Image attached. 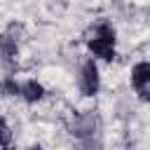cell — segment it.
Instances as JSON below:
<instances>
[{"mask_svg":"<svg viewBox=\"0 0 150 150\" xmlns=\"http://www.w3.org/2000/svg\"><path fill=\"white\" fill-rule=\"evenodd\" d=\"M101 131H103L101 129V117L94 110H84L82 115H77L73 127H70V134L87 150H101V145H103V134Z\"/></svg>","mask_w":150,"mask_h":150,"instance_id":"obj_1","label":"cell"},{"mask_svg":"<svg viewBox=\"0 0 150 150\" xmlns=\"http://www.w3.org/2000/svg\"><path fill=\"white\" fill-rule=\"evenodd\" d=\"M131 84L138 98L150 103V61H141L131 68Z\"/></svg>","mask_w":150,"mask_h":150,"instance_id":"obj_4","label":"cell"},{"mask_svg":"<svg viewBox=\"0 0 150 150\" xmlns=\"http://www.w3.org/2000/svg\"><path fill=\"white\" fill-rule=\"evenodd\" d=\"M16 52H19L16 40L12 35H7V33H0V59L2 61H14Z\"/></svg>","mask_w":150,"mask_h":150,"instance_id":"obj_6","label":"cell"},{"mask_svg":"<svg viewBox=\"0 0 150 150\" xmlns=\"http://www.w3.org/2000/svg\"><path fill=\"white\" fill-rule=\"evenodd\" d=\"M115 28L108 23V21H101L96 28H94V33H91V38L87 40V47H89V52L96 56V59H101V61H112L115 59Z\"/></svg>","mask_w":150,"mask_h":150,"instance_id":"obj_2","label":"cell"},{"mask_svg":"<svg viewBox=\"0 0 150 150\" xmlns=\"http://www.w3.org/2000/svg\"><path fill=\"white\" fill-rule=\"evenodd\" d=\"M12 143V129H9V124L0 117V148H5V145H9Z\"/></svg>","mask_w":150,"mask_h":150,"instance_id":"obj_7","label":"cell"},{"mask_svg":"<svg viewBox=\"0 0 150 150\" xmlns=\"http://www.w3.org/2000/svg\"><path fill=\"white\" fill-rule=\"evenodd\" d=\"M77 87L84 96H96L98 87H101V77H98V66L94 59H87L80 68V77H77Z\"/></svg>","mask_w":150,"mask_h":150,"instance_id":"obj_3","label":"cell"},{"mask_svg":"<svg viewBox=\"0 0 150 150\" xmlns=\"http://www.w3.org/2000/svg\"><path fill=\"white\" fill-rule=\"evenodd\" d=\"M2 150H16V148H12V145H5ZM28 150H42V148H40V145H33V148H28Z\"/></svg>","mask_w":150,"mask_h":150,"instance_id":"obj_8","label":"cell"},{"mask_svg":"<svg viewBox=\"0 0 150 150\" xmlns=\"http://www.w3.org/2000/svg\"><path fill=\"white\" fill-rule=\"evenodd\" d=\"M19 96H21L26 103H38V101L45 96V87H42L38 80H26V82H21V87H19Z\"/></svg>","mask_w":150,"mask_h":150,"instance_id":"obj_5","label":"cell"}]
</instances>
